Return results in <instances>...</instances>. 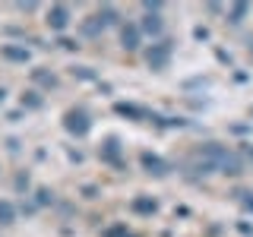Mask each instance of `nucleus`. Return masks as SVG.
Returning a JSON list of instances; mask_svg holds the SVG:
<instances>
[{
  "mask_svg": "<svg viewBox=\"0 0 253 237\" xmlns=\"http://www.w3.org/2000/svg\"><path fill=\"white\" fill-rule=\"evenodd\" d=\"M146 60H149V67H152V70H165V67H168V60H171V44L168 41L152 44L146 51Z\"/></svg>",
  "mask_w": 253,
  "mask_h": 237,
  "instance_id": "1",
  "label": "nucleus"
},
{
  "mask_svg": "<svg viewBox=\"0 0 253 237\" xmlns=\"http://www.w3.org/2000/svg\"><path fill=\"white\" fill-rule=\"evenodd\" d=\"M47 26H51L54 32H63L70 26V6H63V3H57V6H51L47 10Z\"/></svg>",
  "mask_w": 253,
  "mask_h": 237,
  "instance_id": "2",
  "label": "nucleus"
},
{
  "mask_svg": "<svg viewBox=\"0 0 253 237\" xmlns=\"http://www.w3.org/2000/svg\"><path fill=\"white\" fill-rule=\"evenodd\" d=\"M215 168L221 174H231V177H237V174H244V161H241V155H237V152H225Z\"/></svg>",
  "mask_w": 253,
  "mask_h": 237,
  "instance_id": "3",
  "label": "nucleus"
},
{
  "mask_svg": "<svg viewBox=\"0 0 253 237\" xmlns=\"http://www.w3.org/2000/svg\"><path fill=\"white\" fill-rule=\"evenodd\" d=\"M89 117H85V114H76V111H70V114H67V130L70 133H76V136H85V133H89Z\"/></svg>",
  "mask_w": 253,
  "mask_h": 237,
  "instance_id": "4",
  "label": "nucleus"
},
{
  "mask_svg": "<svg viewBox=\"0 0 253 237\" xmlns=\"http://www.w3.org/2000/svg\"><path fill=\"white\" fill-rule=\"evenodd\" d=\"M142 168H146L149 174H155V177H162V174L168 171V168H165V161L158 155H152V152H142Z\"/></svg>",
  "mask_w": 253,
  "mask_h": 237,
  "instance_id": "5",
  "label": "nucleus"
},
{
  "mask_svg": "<svg viewBox=\"0 0 253 237\" xmlns=\"http://www.w3.org/2000/svg\"><path fill=\"white\" fill-rule=\"evenodd\" d=\"M121 41L126 51H136L139 47V26H124L121 29Z\"/></svg>",
  "mask_w": 253,
  "mask_h": 237,
  "instance_id": "6",
  "label": "nucleus"
},
{
  "mask_svg": "<svg viewBox=\"0 0 253 237\" xmlns=\"http://www.w3.org/2000/svg\"><path fill=\"white\" fill-rule=\"evenodd\" d=\"M139 32H146V35H162V16H158V13H146V16H142Z\"/></svg>",
  "mask_w": 253,
  "mask_h": 237,
  "instance_id": "7",
  "label": "nucleus"
},
{
  "mask_svg": "<svg viewBox=\"0 0 253 237\" xmlns=\"http://www.w3.org/2000/svg\"><path fill=\"white\" fill-rule=\"evenodd\" d=\"M158 209L155 199H149V196H139V199H133V212H139V215H152Z\"/></svg>",
  "mask_w": 253,
  "mask_h": 237,
  "instance_id": "8",
  "label": "nucleus"
},
{
  "mask_svg": "<svg viewBox=\"0 0 253 237\" xmlns=\"http://www.w3.org/2000/svg\"><path fill=\"white\" fill-rule=\"evenodd\" d=\"M0 54H3L6 60H22V63L29 60V51H26V47H16V44H6V47H0Z\"/></svg>",
  "mask_w": 253,
  "mask_h": 237,
  "instance_id": "9",
  "label": "nucleus"
},
{
  "mask_svg": "<svg viewBox=\"0 0 253 237\" xmlns=\"http://www.w3.org/2000/svg\"><path fill=\"white\" fill-rule=\"evenodd\" d=\"M95 22H98L101 29L114 26V22H117V13H114V6H101V10H98V16H95Z\"/></svg>",
  "mask_w": 253,
  "mask_h": 237,
  "instance_id": "10",
  "label": "nucleus"
},
{
  "mask_svg": "<svg viewBox=\"0 0 253 237\" xmlns=\"http://www.w3.org/2000/svg\"><path fill=\"white\" fill-rule=\"evenodd\" d=\"M16 221V205L10 199H0V225H13Z\"/></svg>",
  "mask_w": 253,
  "mask_h": 237,
  "instance_id": "11",
  "label": "nucleus"
},
{
  "mask_svg": "<svg viewBox=\"0 0 253 237\" xmlns=\"http://www.w3.org/2000/svg\"><path fill=\"white\" fill-rule=\"evenodd\" d=\"M250 13V3H234L231 10H228V22H234V26H241L244 16Z\"/></svg>",
  "mask_w": 253,
  "mask_h": 237,
  "instance_id": "12",
  "label": "nucleus"
},
{
  "mask_svg": "<svg viewBox=\"0 0 253 237\" xmlns=\"http://www.w3.org/2000/svg\"><path fill=\"white\" fill-rule=\"evenodd\" d=\"M32 79H35V82H44V85H54V76L44 73V70H32Z\"/></svg>",
  "mask_w": 253,
  "mask_h": 237,
  "instance_id": "13",
  "label": "nucleus"
},
{
  "mask_svg": "<svg viewBox=\"0 0 253 237\" xmlns=\"http://www.w3.org/2000/svg\"><path fill=\"white\" fill-rule=\"evenodd\" d=\"M117 114H126V117H142V111H139V108H133V105H117Z\"/></svg>",
  "mask_w": 253,
  "mask_h": 237,
  "instance_id": "14",
  "label": "nucleus"
},
{
  "mask_svg": "<svg viewBox=\"0 0 253 237\" xmlns=\"http://www.w3.org/2000/svg\"><path fill=\"white\" fill-rule=\"evenodd\" d=\"M105 158L117 161V139H108V146H105Z\"/></svg>",
  "mask_w": 253,
  "mask_h": 237,
  "instance_id": "15",
  "label": "nucleus"
},
{
  "mask_svg": "<svg viewBox=\"0 0 253 237\" xmlns=\"http://www.w3.org/2000/svg\"><path fill=\"white\" fill-rule=\"evenodd\" d=\"M22 105H29V108H38V105H42V98H35V92H29V98H22Z\"/></svg>",
  "mask_w": 253,
  "mask_h": 237,
  "instance_id": "16",
  "label": "nucleus"
},
{
  "mask_svg": "<svg viewBox=\"0 0 253 237\" xmlns=\"http://www.w3.org/2000/svg\"><path fill=\"white\" fill-rule=\"evenodd\" d=\"M16 190H29V177H26V174H19V177H16Z\"/></svg>",
  "mask_w": 253,
  "mask_h": 237,
  "instance_id": "17",
  "label": "nucleus"
},
{
  "mask_svg": "<svg viewBox=\"0 0 253 237\" xmlns=\"http://www.w3.org/2000/svg\"><path fill=\"white\" fill-rule=\"evenodd\" d=\"M51 202V193H47V190H38V205H47Z\"/></svg>",
  "mask_w": 253,
  "mask_h": 237,
  "instance_id": "18",
  "label": "nucleus"
},
{
  "mask_svg": "<svg viewBox=\"0 0 253 237\" xmlns=\"http://www.w3.org/2000/svg\"><path fill=\"white\" fill-rule=\"evenodd\" d=\"M73 73H79V76H83V79H95V73H92V70H85V67H79V70H73Z\"/></svg>",
  "mask_w": 253,
  "mask_h": 237,
  "instance_id": "19",
  "label": "nucleus"
},
{
  "mask_svg": "<svg viewBox=\"0 0 253 237\" xmlns=\"http://www.w3.org/2000/svg\"><path fill=\"white\" fill-rule=\"evenodd\" d=\"M250 51H253V47H250Z\"/></svg>",
  "mask_w": 253,
  "mask_h": 237,
  "instance_id": "20",
  "label": "nucleus"
}]
</instances>
